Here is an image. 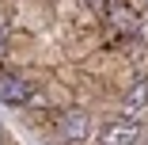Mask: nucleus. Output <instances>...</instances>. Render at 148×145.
I'll use <instances>...</instances> for the list:
<instances>
[{
  "label": "nucleus",
  "instance_id": "1",
  "mask_svg": "<svg viewBox=\"0 0 148 145\" xmlns=\"http://www.w3.org/2000/svg\"><path fill=\"white\" fill-rule=\"evenodd\" d=\"M0 103L12 107H31L34 103V84L23 73H0Z\"/></svg>",
  "mask_w": 148,
  "mask_h": 145
},
{
  "label": "nucleus",
  "instance_id": "2",
  "mask_svg": "<svg viewBox=\"0 0 148 145\" xmlns=\"http://www.w3.org/2000/svg\"><path fill=\"white\" fill-rule=\"evenodd\" d=\"M95 137H99V145H140V126L133 119H110V122H103V130Z\"/></svg>",
  "mask_w": 148,
  "mask_h": 145
},
{
  "label": "nucleus",
  "instance_id": "3",
  "mask_svg": "<svg viewBox=\"0 0 148 145\" xmlns=\"http://www.w3.org/2000/svg\"><path fill=\"white\" fill-rule=\"evenodd\" d=\"M57 134L65 141H87L91 137V119H87V111H80V107L61 111L57 114Z\"/></svg>",
  "mask_w": 148,
  "mask_h": 145
},
{
  "label": "nucleus",
  "instance_id": "4",
  "mask_svg": "<svg viewBox=\"0 0 148 145\" xmlns=\"http://www.w3.org/2000/svg\"><path fill=\"white\" fill-rule=\"evenodd\" d=\"M106 23H110V31H114V35H122V38H129V35L140 31V19H137L133 4H114V8L106 12Z\"/></svg>",
  "mask_w": 148,
  "mask_h": 145
},
{
  "label": "nucleus",
  "instance_id": "5",
  "mask_svg": "<svg viewBox=\"0 0 148 145\" xmlns=\"http://www.w3.org/2000/svg\"><path fill=\"white\" fill-rule=\"evenodd\" d=\"M122 111H125V119H137V114H144V111H148V76H140L133 88L125 92Z\"/></svg>",
  "mask_w": 148,
  "mask_h": 145
},
{
  "label": "nucleus",
  "instance_id": "6",
  "mask_svg": "<svg viewBox=\"0 0 148 145\" xmlns=\"http://www.w3.org/2000/svg\"><path fill=\"white\" fill-rule=\"evenodd\" d=\"M0 141H4V126H0Z\"/></svg>",
  "mask_w": 148,
  "mask_h": 145
}]
</instances>
